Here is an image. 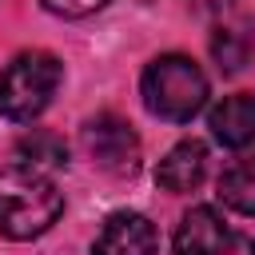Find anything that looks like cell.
I'll return each mask as SVG.
<instances>
[{"label": "cell", "instance_id": "4fadbf2b", "mask_svg": "<svg viewBox=\"0 0 255 255\" xmlns=\"http://www.w3.org/2000/svg\"><path fill=\"white\" fill-rule=\"evenodd\" d=\"M251 255H255V247H251Z\"/></svg>", "mask_w": 255, "mask_h": 255}, {"label": "cell", "instance_id": "7a4b0ae2", "mask_svg": "<svg viewBox=\"0 0 255 255\" xmlns=\"http://www.w3.org/2000/svg\"><path fill=\"white\" fill-rule=\"evenodd\" d=\"M139 96H143V108L151 116H159L167 124H187L207 104V76L191 56L167 52L143 68Z\"/></svg>", "mask_w": 255, "mask_h": 255}, {"label": "cell", "instance_id": "277c9868", "mask_svg": "<svg viewBox=\"0 0 255 255\" xmlns=\"http://www.w3.org/2000/svg\"><path fill=\"white\" fill-rule=\"evenodd\" d=\"M80 143L92 155V163L108 175H131L139 167V135L131 131L128 120L104 112L80 128Z\"/></svg>", "mask_w": 255, "mask_h": 255}, {"label": "cell", "instance_id": "8992f818", "mask_svg": "<svg viewBox=\"0 0 255 255\" xmlns=\"http://www.w3.org/2000/svg\"><path fill=\"white\" fill-rule=\"evenodd\" d=\"M159 239H155V227L147 215L139 211H116L104 219L96 243H92V255H155Z\"/></svg>", "mask_w": 255, "mask_h": 255}, {"label": "cell", "instance_id": "5b68a950", "mask_svg": "<svg viewBox=\"0 0 255 255\" xmlns=\"http://www.w3.org/2000/svg\"><path fill=\"white\" fill-rule=\"evenodd\" d=\"M231 243H235V235L215 207H191L179 219L175 239H171L175 255H227Z\"/></svg>", "mask_w": 255, "mask_h": 255}, {"label": "cell", "instance_id": "ba28073f", "mask_svg": "<svg viewBox=\"0 0 255 255\" xmlns=\"http://www.w3.org/2000/svg\"><path fill=\"white\" fill-rule=\"evenodd\" d=\"M203 175H207V147H203L199 139L175 143V147L159 159V167H155L159 187H167V191H175V195L195 191V187L203 183Z\"/></svg>", "mask_w": 255, "mask_h": 255}, {"label": "cell", "instance_id": "3957f363", "mask_svg": "<svg viewBox=\"0 0 255 255\" xmlns=\"http://www.w3.org/2000/svg\"><path fill=\"white\" fill-rule=\"evenodd\" d=\"M64 80V64L52 52H20L0 72V116L16 124H32L56 96Z\"/></svg>", "mask_w": 255, "mask_h": 255}, {"label": "cell", "instance_id": "9c48e42d", "mask_svg": "<svg viewBox=\"0 0 255 255\" xmlns=\"http://www.w3.org/2000/svg\"><path fill=\"white\" fill-rule=\"evenodd\" d=\"M251 48H255V32H251L247 20H223L211 36V56L219 60L223 72H239L247 64Z\"/></svg>", "mask_w": 255, "mask_h": 255}, {"label": "cell", "instance_id": "7c38bea8", "mask_svg": "<svg viewBox=\"0 0 255 255\" xmlns=\"http://www.w3.org/2000/svg\"><path fill=\"white\" fill-rule=\"evenodd\" d=\"M52 16H64V20H80V16H92L100 12L108 0H40Z\"/></svg>", "mask_w": 255, "mask_h": 255}, {"label": "cell", "instance_id": "52a82bcc", "mask_svg": "<svg viewBox=\"0 0 255 255\" xmlns=\"http://www.w3.org/2000/svg\"><path fill=\"white\" fill-rule=\"evenodd\" d=\"M207 128L223 147H251L255 143V92H239L219 100L207 112Z\"/></svg>", "mask_w": 255, "mask_h": 255}, {"label": "cell", "instance_id": "6da1fadb", "mask_svg": "<svg viewBox=\"0 0 255 255\" xmlns=\"http://www.w3.org/2000/svg\"><path fill=\"white\" fill-rule=\"evenodd\" d=\"M64 211L60 187L32 163L0 167V235L8 239H36L44 235Z\"/></svg>", "mask_w": 255, "mask_h": 255}, {"label": "cell", "instance_id": "30bf717a", "mask_svg": "<svg viewBox=\"0 0 255 255\" xmlns=\"http://www.w3.org/2000/svg\"><path fill=\"white\" fill-rule=\"evenodd\" d=\"M219 199H223V207H231L239 215H255V155L235 159L219 175Z\"/></svg>", "mask_w": 255, "mask_h": 255}, {"label": "cell", "instance_id": "8fae6325", "mask_svg": "<svg viewBox=\"0 0 255 255\" xmlns=\"http://www.w3.org/2000/svg\"><path fill=\"white\" fill-rule=\"evenodd\" d=\"M16 151H20V159H24V163H32V167H56V163H64V159H68L64 139H60V135H52V131H40V128H32V135H24Z\"/></svg>", "mask_w": 255, "mask_h": 255}]
</instances>
